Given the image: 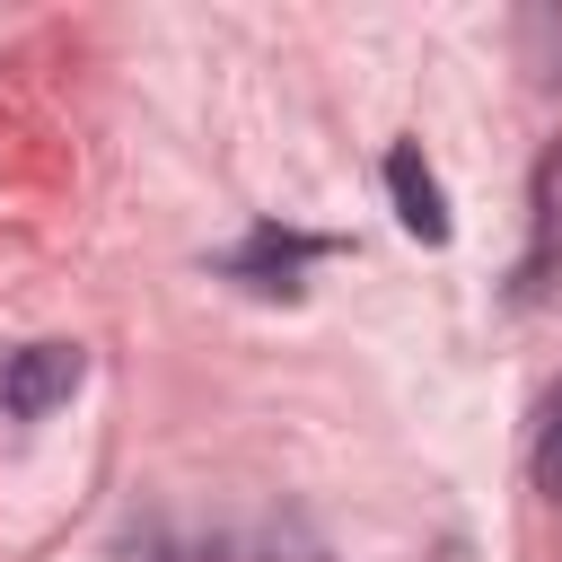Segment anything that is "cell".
<instances>
[{
    "label": "cell",
    "mask_w": 562,
    "mask_h": 562,
    "mask_svg": "<svg viewBox=\"0 0 562 562\" xmlns=\"http://www.w3.org/2000/svg\"><path fill=\"white\" fill-rule=\"evenodd\" d=\"M79 369H88V351H79V342H26V351H18V369H9V422H44L53 404H70Z\"/></svg>",
    "instance_id": "cell-1"
},
{
    "label": "cell",
    "mask_w": 562,
    "mask_h": 562,
    "mask_svg": "<svg viewBox=\"0 0 562 562\" xmlns=\"http://www.w3.org/2000/svg\"><path fill=\"white\" fill-rule=\"evenodd\" d=\"M386 193H395V220H404L422 246H448V193H439V176L422 167V149H413V140H395V149H386Z\"/></svg>",
    "instance_id": "cell-2"
},
{
    "label": "cell",
    "mask_w": 562,
    "mask_h": 562,
    "mask_svg": "<svg viewBox=\"0 0 562 562\" xmlns=\"http://www.w3.org/2000/svg\"><path fill=\"white\" fill-rule=\"evenodd\" d=\"M307 255H325L316 237H281V228H255V246L246 255H228V272L246 281V290H299V263Z\"/></svg>",
    "instance_id": "cell-3"
},
{
    "label": "cell",
    "mask_w": 562,
    "mask_h": 562,
    "mask_svg": "<svg viewBox=\"0 0 562 562\" xmlns=\"http://www.w3.org/2000/svg\"><path fill=\"white\" fill-rule=\"evenodd\" d=\"M536 492L562 501V386L544 395V422H536Z\"/></svg>",
    "instance_id": "cell-4"
},
{
    "label": "cell",
    "mask_w": 562,
    "mask_h": 562,
    "mask_svg": "<svg viewBox=\"0 0 562 562\" xmlns=\"http://www.w3.org/2000/svg\"><path fill=\"white\" fill-rule=\"evenodd\" d=\"M9 369H18V351L0 342V413H9Z\"/></svg>",
    "instance_id": "cell-5"
}]
</instances>
